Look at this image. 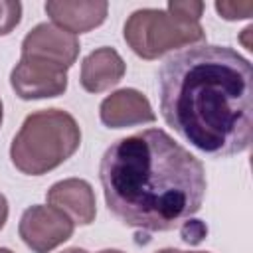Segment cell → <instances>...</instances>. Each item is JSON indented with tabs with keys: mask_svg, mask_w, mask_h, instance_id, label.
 I'll return each instance as SVG.
<instances>
[{
	"mask_svg": "<svg viewBox=\"0 0 253 253\" xmlns=\"http://www.w3.org/2000/svg\"><path fill=\"white\" fill-rule=\"evenodd\" d=\"M22 20V4L18 0H0V36H8Z\"/></svg>",
	"mask_w": 253,
	"mask_h": 253,
	"instance_id": "obj_12",
	"label": "cell"
},
{
	"mask_svg": "<svg viewBox=\"0 0 253 253\" xmlns=\"http://www.w3.org/2000/svg\"><path fill=\"white\" fill-rule=\"evenodd\" d=\"M160 113L186 142L211 158L245 152L253 130V69L227 45H194L158 69Z\"/></svg>",
	"mask_w": 253,
	"mask_h": 253,
	"instance_id": "obj_1",
	"label": "cell"
},
{
	"mask_svg": "<svg viewBox=\"0 0 253 253\" xmlns=\"http://www.w3.org/2000/svg\"><path fill=\"white\" fill-rule=\"evenodd\" d=\"M2 119H4V109H2V101H0V126H2Z\"/></svg>",
	"mask_w": 253,
	"mask_h": 253,
	"instance_id": "obj_20",
	"label": "cell"
},
{
	"mask_svg": "<svg viewBox=\"0 0 253 253\" xmlns=\"http://www.w3.org/2000/svg\"><path fill=\"white\" fill-rule=\"evenodd\" d=\"M75 223L53 206H32L28 208L18 225L22 241L34 253H49L73 235Z\"/></svg>",
	"mask_w": 253,
	"mask_h": 253,
	"instance_id": "obj_6",
	"label": "cell"
},
{
	"mask_svg": "<svg viewBox=\"0 0 253 253\" xmlns=\"http://www.w3.org/2000/svg\"><path fill=\"white\" fill-rule=\"evenodd\" d=\"M156 253H208V251H180V249H174V247H166V249H160Z\"/></svg>",
	"mask_w": 253,
	"mask_h": 253,
	"instance_id": "obj_17",
	"label": "cell"
},
{
	"mask_svg": "<svg viewBox=\"0 0 253 253\" xmlns=\"http://www.w3.org/2000/svg\"><path fill=\"white\" fill-rule=\"evenodd\" d=\"M61 253H87V251L85 249H79V247H69V249L61 251Z\"/></svg>",
	"mask_w": 253,
	"mask_h": 253,
	"instance_id": "obj_18",
	"label": "cell"
},
{
	"mask_svg": "<svg viewBox=\"0 0 253 253\" xmlns=\"http://www.w3.org/2000/svg\"><path fill=\"white\" fill-rule=\"evenodd\" d=\"M81 144L77 121L63 109L28 115L10 144L12 164L28 176H42L71 158Z\"/></svg>",
	"mask_w": 253,
	"mask_h": 253,
	"instance_id": "obj_3",
	"label": "cell"
},
{
	"mask_svg": "<svg viewBox=\"0 0 253 253\" xmlns=\"http://www.w3.org/2000/svg\"><path fill=\"white\" fill-rule=\"evenodd\" d=\"M47 204L63 211L75 225H89L97 215L93 186L81 178H65L55 182L47 190Z\"/></svg>",
	"mask_w": 253,
	"mask_h": 253,
	"instance_id": "obj_9",
	"label": "cell"
},
{
	"mask_svg": "<svg viewBox=\"0 0 253 253\" xmlns=\"http://www.w3.org/2000/svg\"><path fill=\"white\" fill-rule=\"evenodd\" d=\"M10 85L24 101L59 97L67 89V73L20 57L10 73Z\"/></svg>",
	"mask_w": 253,
	"mask_h": 253,
	"instance_id": "obj_7",
	"label": "cell"
},
{
	"mask_svg": "<svg viewBox=\"0 0 253 253\" xmlns=\"http://www.w3.org/2000/svg\"><path fill=\"white\" fill-rule=\"evenodd\" d=\"M99 253H123V251H119V249H103Z\"/></svg>",
	"mask_w": 253,
	"mask_h": 253,
	"instance_id": "obj_19",
	"label": "cell"
},
{
	"mask_svg": "<svg viewBox=\"0 0 253 253\" xmlns=\"http://www.w3.org/2000/svg\"><path fill=\"white\" fill-rule=\"evenodd\" d=\"M101 123L109 128L136 126L144 123H154L156 115L150 101L136 89H119L103 99L99 107Z\"/></svg>",
	"mask_w": 253,
	"mask_h": 253,
	"instance_id": "obj_8",
	"label": "cell"
},
{
	"mask_svg": "<svg viewBox=\"0 0 253 253\" xmlns=\"http://www.w3.org/2000/svg\"><path fill=\"white\" fill-rule=\"evenodd\" d=\"M126 45L142 59H156L172 49L194 45L206 40L200 22H192L160 8L134 10L125 22Z\"/></svg>",
	"mask_w": 253,
	"mask_h": 253,
	"instance_id": "obj_4",
	"label": "cell"
},
{
	"mask_svg": "<svg viewBox=\"0 0 253 253\" xmlns=\"http://www.w3.org/2000/svg\"><path fill=\"white\" fill-rule=\"evenodd\" d=\"M126 71V65L117 49L97 47L81 63V87L87 93H103L115 87Z\"/></svg>",
	"mask_w": 253,
	"mask_h": 253,
	"instance_id": "obj_11",
	"label": "cell"
},
{
	"mask_svg": "<svg viewBox=\"0 0 253 253\" xmlns=\"http://www.w3.org/2000/svg\"><path fill=\"white\" fill-rule=\"evenodd\" d=\"M204 8H206V4L198 2V0H172L166 6V10L170 14L186 18V20H192V22H200V18L204 14Z\"/></svg>",
	"mask_w": 253,
	"mask_h": 253,
	"instance_id": "obj_13",
	"label": "cell"
},
{
	"mask_svg": "<svg viewBox=\"0 0 253 253\" xmlns=\"http://www.w3.org/2000/svg\"><path fill=\"white\" fill-rule=\"evenodd\" d=\"M109 211L128 227L170 231L200 211L204 164L162 128L113 142L99 164Z\"/></svg>",
	"mask_w": 253,
	"mask_h": 253,
	"instance_id": "obj_2",
	"label": "cell"
},
{
	"mask_svg": "<svg viewBox=\"0 0 253 253\" xmlns=\"http://www.w3.org/2000/svg\"><path fill=\"white\" fill-rule=\"evenodd\" d=\"M77 36L57 28L55 24L42 22L32 28L22 42V59H30L59 71H65L75 63L79 55Z\"/></svg>",
	"mask_w": 253,
	"mask_h": 253,
	"instance_id": "obj_5",
	"label": "cell"
},
{
	"mask_svg": "<svg viewBox=\"0 0 253 253\" xmlns=\"http://www.w3.org/2000/svg\"><path fill=\"white\" fill-rule=\"evenodd\" d=\"M0 253H14V251H10V249H6V247H0Z\"/></svg>",
	"mask_w": 253,
	"mask_h": 253,
	"instance_id": "obj_21",
	"label": "cell"
},
{
	"mask_svg": "<svg viewBox=\"0 0 253 253\" xmlns=\"http://www.w3.org/2000/svg\"><path fill=\"white\" fill-rule=\"evenodd\" d=\"M109 12V4L105 0H49L45 2V14L51 22L77 36L99 28Z\"/></svg>",
	"mask_w": 253,
	"mask_h": 253,
	"instance_id": "obj_10",
	"label": "cell"
},
{
	"mask_svg": "<svg viewBox=\"0 0 253 253\" xmlns=\"http://www.w3.org/2000/svg\"><path fill=\"white\" fill-rule=\"evenodd\" d=\"M6 219H8V200L4 194H0V231L6 225Z\"/></svg>",
	"mask_w": 253,
	"mask_h": 253,
	"instance_id": "obj_16",
	"label": "cell"
},
{
	"mask_svg": "<svg viewBox=\"0 0 253 253\" xmlns=\"http://www.w3.org/2000/svg\"><path fill=\"white\" fill-rule=\"evenodd\" d=\"M215 10L225 20H243L253 14V2H215Z\"/></svg>",
	"mask_w": 253,
	"mask_h": 253,
	"instance_id": "obj_14",
	"label": "cell"
},
{
	"mask_svg": "<svg viewBox=\"0 0 253 253\" xmlns=\"http://www.w3.org/2000/svg\"><path fill=\"white\" fill-rule=\"evenodd\" d=\"M206 233H208V227L200 219H186L182 223V229H180L182 239L186 243H190V245H198L206 237Z\"/></svg>",
	"mask_w": 253,
	"mask_h": 253,
	"instance_id": "obj_15",
	"label": "cell"
}]
</instances>
